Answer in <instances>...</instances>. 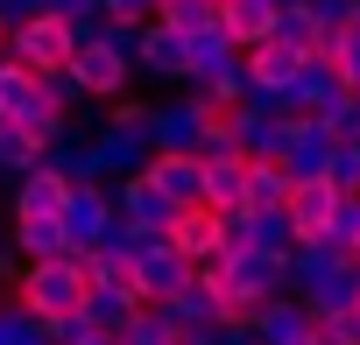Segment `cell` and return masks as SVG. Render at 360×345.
Listing matches in <instances>:
<instances>
[{"mask_svg":"<svg viewBox=\"0 0 360 345\" xmlns=\"http://www.w3.org/2000/svg\"><path fill=\"white\" fill-rule=\"evenodd\" d=\"M169 247L184 254L191 268L212 261V254H219V212H212V205H176V219H169Z\"/></svg>","mask_w":360,"mask_h":345,"instance_id":"ac0fdd59","label":"cell"},{"mask_svg":"<svg viewBox=\"0 0 360 345\" xmlns=\"http://www.w3.org/2000/svg\"><path fill=\"white\" fill-rule=\"evenodd\" d=\"M184 275H191V261L169 247V233H162V240H155V247L134 261V289H141V303H162V296H169L176 282H184Z\"/></svg>","mask_w":360,"mask_h":345,"instance_id":"ffe728a7","label":"cell"},{"mask_svg":"<svg viewBox=\"0 0 360 345\" xmlns=\"http://www.w3.org/2000/svg\"><path fill=\"white\" fill-rule=\"evenodd\" d=\"M240 64H248L255 92H290V85H297V71H304V50H297V43L262 36V43H248V50H240Z\"/></svg>","mask_w":360,"mask_h":345,"instance_id":"2e32d148","label":"cell"},{"mask_svg":"<svg viewBox=\"0 0 360 345\" xmlns=\"http://www.w3.org/2000/svg\"><path fill=\"white\" fill-rule=\"evenodd\" d=\"M304 8L318 15V29H346L353 22V0H304Z\"/></svg>","mask_w":360,"mask_h":345,"instance_id":"60d3db41","label":"cell"},{"mask_svg":"<svg viewBox=\"0 0 360 345\" xmlns=\"http://www.w3.org/2000/svg\"><path fill=\"white\" fill-rule=\"evenodd\" d=\"M0 345H36V317L22 303H0Z\"/></svg>","mask_w":360,"mask_h":345,"instance_id":"74e56055","label":"cell"},{"mask_svg":"<svg viewBox=\"0 0 360 345\" xmlns=\"http://www.w3.org/2000/svg\"><path fill=\"white\" fill-rule=\"evenodd\" d=\"M353 22H360V0H353Z\"/></svg>","mask_w":360,"mask_h":345,"instance_id":"bcb514c9","label":"cell"},{"mask_svg":"<svg viewBox=\"0 0 360 345\" xmlns=\"http://www.w3.org/2000/svg\"><path fill=\"white\" fill-rule=\"evenodd\" d=\"M248 247L290 254V247H297V233H290V219H283V212H248Z\"/></svg>","mask_w":360,"mask_h":345,"instance_id":"1f68e13d","label":"cell"},{"mask_svg":"<svg viewBox=\"0 0 360 345\" xmlns=\"http://www.w3.org/2000/svg\"><path fill=\"white\" fill-rule=\"evenodd\" d=\"M78 345H120V331H85Z\"/></svg>","mask_w":360,"mask_h":345,"instance_id":"7bdbcfd3","label":"cell"},{"mask_svg":"<svg viewBox=\"0 0 360 345\" xmlns=\"http://www.w3.org/2000/svg\"><path fill=\"white\" fill-rule=\"evenodd\" d=\"M127 310H141L134 268H127V275H106V282H85V303H78V317H85L92 331H120V324H127Z\"/></svg>","mask_w":360,"mask_h":345,"instance_id":"4fadbf2b","label":"cell"},{"mask_svg":"<svg viewBox=\"0 0 360 345\" xmlns=\"http://www.w3.org/2000/svg\"><path fill=\"white\" fill-rule=\"evenodd\" d=\"M332 205H339V184H332V177H297V184H290V198H283V219H290V233H297V240H325Z\"/></svg>","mask_w":360,"mask_h":345,"instance_id":"30bf717a","label":"cell"},{"mask_svg":"<svg viewBox=\"0 0 360 345\" xmlns=\"http://www.w3.org/2000/svg\"><path fill=\"white\" fill-rule=\"evenodd\" d=\"M205 275H212V289H219V303L226 310H255V303H269V296H283L290 289V275H283V254H269V247H226V254H212V261H198Z\"/></svg>","mask_w":360,"mask_h":345,"instance_id":"6da1fadb","label":"cell"},{"mask_svg":"<svg viewBox=\"0 0 360 345\" xmlns=\"http://www.w3.org/2000/svg\"><path fill=\"white\" fill-rule=\"evenodd\" d=\"M233 50H240V43L226 36V22H205V29H191V36H184V85L212 78V71H219Z\"/></svg>","mask_w":360,"mask_h":345,"instance_id":"44dd1931","label":"cell"},{"mask_svg":"<svg viewBox=\"0 0 360 345\" xmlns=\"http://www.w3.org/2000/svg\"><path fill=\"white\" fill-rule=\"evenodd\" d=\"M134 71L141 78H155V85H184V29H169V22H141V57H134Z\"/></svg>","mask_w":360,"mask_h":345,"instance_id":"5bb4252c","label":"cell"},{"mask_svg":"<svg viewBox=\"0 0 360 345\" xmlns=\"http://www.w3.org/2000/svg\"><path fill=\"white\" fill-rule=\"evenodd\" d=\"M318 338H325V345H360V310H353V303H346V310H325V317H318Z\"/></svg>","mask_w":360,"mask_h":345,"instance_id":"d590c367","label":"cell"},{"mask_svg":"<svg viewBox=\"0 0 360 345\" xmlns=\"http://www.w3.org/2000/svg\"><path fill=\"white\" fill-rule=\"evenodd\" d=\"M92 155H99V177H134L155 155V127H148V99H106V127H92Z\"/></svg>","mask_w":360,"mask_h":345,"instance_id":"7a4b0ae2","label":"cell"},{"mask_svg":"<svg viewBox=\"0 0 360 345\" xmlns=\"http://www.w3.org/2000/svg\"><path fill=\"white\" fill-rule=\"evenodd\" d=\"M198 92L212 99V106H248V92H255V78H248V64H240V50L212 71V78H198Z\"/></svg>","mask_w":360,"mask_h":345,"instance_id":"f1b7e54d","label":"cell"},{"mask_svg":"<svg viewBox=\"0 0 360 345\" xmlns=\"http://www.w3.org/2000/svg\"><path fill=\"white\" fill-rule=\"evenodd\" d=\"M64 71H71V85H78L85 99H120V92H127V78H134V64L99 36V22H85V29H78V50H71V64H64Z\"/></svg>","mask_w":360,"mask_h":345,"instance_id":"5b68a950","label":"cell"},{"mask_svg":"<svg viewBox=\"0 0 360 345\" xmlns=\"http://www.w3.org/2000/svg\"><path fill=\"white\" fill-rule=\"evenodd\" d=\"M36 345H57V338H36Z\"/></svg>","mask_w":360,"mask_h":345,"instance_id":"7dc6e473","label":"cell"},{"mask_svg":"<svg viewBox=\"0 0 360 345\" xmlns=\"http://www.w3.org/2000/svg\"><path fill=\"white\" fill-rule=\"evenodd\" d=\"M148 177L169 205H205V155H176V148H155L148 155Z\"/></svg>","mask_w":360,"mask_h":345,"instance_id":"9a60e30c","label":"cell"},{"mask_svg":"<svg viewBox=\"0 0 360 345\" xmlns=\"http://www.w3.org/2000/svg\"><path fill=\"white\" fill-rule=\"evenodd\" d=\"M43 162L57 169L64 184H92V177H99V155H92V127L64 120V134H57V141L43 148ZM99 184H106V177H99Z\"/></svg>","mask_w":360,"mask_h":345,"instance_id":"d6986e66","label":"cell"},{"mask_svg":"<svg viewBox=\"0 0 360 345\" xmlns=\"http://www.w3.org/2000/svg\"><path fill=\"white\" fill-rule=\"evenodd\" d=\"M339 92H346V78L332 71V57H304V71H297V85H290L297 113H325V106H332Z\"/></svg>","mask_w":360,"mask_h":345,"instance_id":"d4e9b609","label":"cell"},{"mask_svg":"<svg viewBox=\"0 0 360 345\" xmlns=\"http://www.w3.org/2000/svg\"><path fill=\"white\" fill-rule=\"evenodd\" d=\"M50 15H64L71 29H85V22H99V0H43Z\"/></svg>","mask_w":360,"mask_h":345,"instance_id":"ab89813d","label":"cell"},{"mask_svg":"<svg viewBox=\"0 0 360 345\" xmlns=\"http://www.w3.org/2000/svg\"><path fill=\"white\" fill-rule=\"evenodd\" d=\"M269 8H290V0H269Z\"/></svg>","mask_w":360,"mask_h":345,"instance_id":"f6af8a7d","label":"cell"},{"mask_svg":"<svg viewBox=\"0 0 360 345\" xmlns=\"http://www.w3.org/2000/svg\"><path fill=\"white\" fill-rule=\"evenodd\" d=\"M99 15H106V22H134V29H141V22L155 15V0H99Z\"/></svg>","mask_w":360,"mask_h":345,"instance_id":"f35d334b","label":"cell"},{"mask_svg":"<svg viewBox=\"0 0 360 345\" xmlns=\"http://www.w3.org/2000/svg\"><path fill=\"white\" fill-rule=\"evenodd\" d=\"M64 198H71V184L57 177V169L50 162H36V169H22V177H15V212H64Z\"/></svg>","mask_w":360,"mask_h":345,"instance_id":"cb8c5ba5","label":"cell"},{"mask_svg":"<svg viewBox=\"0 0 360 345\" xmlns=\"http://www.w3.org/2000/svg\"><path fill=\"white\" fill-rule=\"evenodd\" d=\"M106 191H113V212H120V219H134V226H148V233H169L176 205L155 191V177H148V169H134V177H113Z\"/></svg>","mask_w":360,"mask_h":345,"instance_id":"8fae6325","label":"cell"},{"mask_svg":"<svg viewBox=\"0 0 360 345\" xmlns=\"http://www.w3.org/2000/svg\"><path fill=\"white\" fill-rule=\"evenodd\" d=\"M43 162V141L29 134V127H15V120H0V177H22V169H36Z\"/></svg>","mask_w":360,"mask_h":345,"instance_id":"83f0119b","label":"cell"},{"mask_svg":"<svg viewBox=\"0 0 360 345\" xmlns=\"http://www.w3.org/2000/svg\"><path fill=\"white\" fill-rule=\"evenodd\" d=\"M43 106H57V99L43 92V71H29V64H15V57H0V120L29 127Z\"/></svg>","mask_w":360,"mask_h":345,"instance_id":"e0dca14e","label":"cell"},{"mask_svg":"<svg viewBox=\"0 0 360 345\" xmlns=\"http://www.w3.org/2000/svg\"><path fill=\"white\" fill-rule=\"evenodd\" d=\"M248 324H255L262 345H325V338H318V310H311L304 296H290V289L269 296V303H255Z\"/></svg>","mask_w":360,"mask_h":345,"instance_id":"52a82bcc","label":"cell"},{"mask_svg":"<svg viewBox=\"0 0 360 345\" xmlns=\"http://www.w3.org/2000/svg\"><path fill=\"white\" fill-rule=\"evenodd\" d=\"M155 22H169V29H205V22H219V0H155Z\"/></svg>","mask_w":360,"mask_h":345,"instance_id":"4dcf8cb0","label":"cell"},{"mask_svg":"<svg viewBox=\"0 0 360 345\" xmlns=\"http://www.w3.org/2000/svg\"><path fill=\"white\" fill-rule=\"evenodd\" d=\"M8 240H15V254H22V261H50V254H64V247H71V240H64V219H50V212H15Z\"/></svg>","mask_w":360,"mask_h":345,"instance_id":"7402d4cb","label":"cell"},{"mask_svg":"<svg viewBox=\"0 0 360 345\" xmlns=\"http://www.w3.org/2000/svg\"><path fill=\"white\" fill-rule=\"evenodd\" d=\"M15 303L36 310V317H71V310L85 303V268H78V254L64 247V254H50V261H29V268L15 275Z\"/></svg>","mask_w":360,"mask_h":345,"instance_id":"3957f363","label":"cell"},{"mask_svg":"<svg viewBox=\"0 0 360 345\" xmlns=\"http://www.w3.org/2000/svg\"><path fill=\"white\" fill-rule=\"evenodd\" d=\"M205 205L212 212L248 205V155H205Z\"/></svg>","mask_w":360,"mask_h":345,"instance_id":"603a6c76","label":"cell"},{"mask_svg":"<svg viewBox=\"0 0 360 345\" xmlns=\"http://www.w3.org/2000/svg\"><path fill=\"white\" fill-rule=\"evenodd\" d=\"M71 50H78V29L64 22V15H22V22H8V57L15 64H29V71H64L71 64Z\"/></svg>","mask_w":360,"mask_h":345,"instance_id":"277c9868","label":"cell"},{"mask_svg":"<svg viewBox=\"0 0 360 345\" xmlns=\"http://www.w3.org/2000/svg\"><path fill=\"white\" fill-rule=\"evenodd\" d=\"M269 15H276V8H269V0H219V22H226V36H233L240 50L269 36Z\"/></svg>","mask_w":360,"mask_h":345,"instance_id":"4316f807","label":"cell"},{"mask_svg":"<svg viewBox=\"0 0 360 345\" xmlns=\"http://www.w3.org/2000/svg\"><path fill=\"white\" fill-rule=\"evenodd\" d=\"M318 120H325L339 141H360V85H346V92H339V99H332Z\"/></svg>","mask_w":360,"mask_h":345,"instance_id":"836d02e7","label":"cell"},{"mask_svg":"<svg viewBox=\"0 0 360 345\" xmlns=\"http://www.w3.org/2000/svg\"><path fill=\"white\" fill-rule=\"evenodd\" d=\"M155 310L169 317V331H184V324H219V317H226V303H219V289H212L205 268H191L184 282H176V289L155 303Z\"/></svg>","mask_w":360,"mask_h":345,"instance_id":"7c38bea8","label":"cell"},{"mask_svg":"<svg viewBox=\"0 0 360 345\" xmlns=\"http://www.w3.org/2000/svg\"><path fill=\"white\" fill-rule=\"evenodd\" d=\"M325 240H332V247H360V191H339V205H332V226H325Z\"/></svg>","mask_w":360,"mask_h":345,"instance_id":"e575fe53","label":"cell"},{"mask_svg":"<svg viewBox=\"0 0 360 345\" xmlns=\"http://www.w3.org/2000/svg\"><path fill=\"white\" fill-rule=\"evenodd\" d=\"M22 15H43V0H0V22H22Z\"/></svg>","mask_w":360,"mask_h":345,"instance_id":"b9f144b4","label":"cell"},{"mask_svg":"<svg viewBox=\"0 0 360 345\" xmlns=\"http://www.w3.org/2000/svg\"><path fill=\"white\" fill-rule=\"evenodd\" d=\"M0 57H8V22H0Z\"/></svg>","mask_w":360,"mask_h":345,"instance_id":"ee69618b","label":"cell"},{"mask_svg":"<svg viewBox=\"0 0 360 345\" xmlns=\"http://www.w3.org/2000/svg\"><path fill=\"white\" fill-rule=\"evenodd\" d=\"M64 240L71 247H99L106 240V226H113V191L92 177V184H71V198H64Z\"/></svg>","mask_w":360,"mask_h":345,"instance_id":"9c48e42d","label":"cell"},{"mask_svg":"<svg viewBox=\"0 0 360 345\" xmlns=\"http://www.w3.org/2000/svg\"><path fill=\"white\" fill-rule=\"evenodd\" d=\"M290 198V169L269 155H248V212H283Z\"/></svg>","mask_w":360,"mask_h":345,"instance_id":"484cf974","label":"cell"},{"mask_svg":"<svg viewBox=\"0 0 360 345\" xmlns=\"http://www.w3.org/2000/svg\"><path fill=\"white\" fill-rule=\"evenodd\" d=\"M353 310H360V296H353Z\"/></svg>","mask_w":360,"mask_h":345,"instance_id":"c3c4849f","label":"cell"},{"mask_svg":"<svg viewBox=\"0 0 360 345\" xmlns=\"http://www.w3.org/2000/svg\"><path fill=\"white\" fill-rule=\"evenodd\" d=\"M325 57H332V71H339L346 85H360V22H346V29H332V43H325Z\"/></svg>","mask_w":360,"mask_h":345,"instance_id":"d6a6232c","label":"cell"},{"mask_svg":"<svg viewBox=\"0 0 360 345\" xmlns=\"http://www.w3.org/2000/svg\"><path fill=\"white\" fill-rule=\"evenodd\" d=\"M184 99H162L148 106V127H155V148H176V155H198L205 148V127H212V99L198 85H176Z\"/></svg>","mask_w":360,"mask_h":345,"instance_id":"8992f818","label":"cell"},{"mask_svg":"<svg viewBox=\"0 0 360 345\" xmlns=\"http://www.w3.org/2000/svg\"><path fill=\"white\" fill-rule=\"evenodd\" d=\"M120 345H176V331H169V317H162L155 303H141V310H127Z\"/></svg>","mask_w":360,"mask_h":345,"instance_id":"f546056e","label":"cell"},{"mask_svg":"<svg viewBox=\"0 0 360 345\" xmlns=\"http://www.w3.org/2000/svg\"><path fill=\"white\" fill-rule=\"evenodd\" d=\"M325 177H332L339 191H360V141H339V148H332V162H325Z\"/></svg>","mask_w":360,"mask_h":345,"instance_id":"8d00e7d4","label":"cell"},{"mask_svg":"<svg viewBox=\"0 0 360 345\" xmlns=\"http://www.w3.org/2000/svg\"><path fill=\"white\" fill-rule=\"evenodd\" d=\"M255 345H262V338H255Z\"/></svg>","mask_w":360,"mask_h":345,"instance_id":"681fc988","label":"cell"},{"mask_svg":"<svg viewBox=\"0 0 360 345\" xmlns=\"http://www.w3.org/2000/svg\"><path fill=\"white\" fill-rule=\"evenodd\" d=\"M332 148H339V134L318 120V113H297L290 120V134H283V169H290V184L297 177H325V162H332Z\"/></svg>","mask_w":360,"mask_h":345,"instance_id":"ba28073f","label":"cell"}]
</instances>
